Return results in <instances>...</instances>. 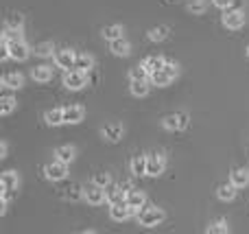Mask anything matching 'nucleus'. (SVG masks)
<instances>
[{
  "label": "nucleus",
  "mask_w": 249,
  "mask_h": 234,
  "mask_svg": "<svg viewBox=\"0 0 249 234\" xmlns=\"http://www.w3.org/2000/svg\"><path fill=\"white\" fill-rule=\"evenodd\" d=\"M109 51L116 57H127L129 53H131V44H129L127 39L118 37V39H114V42H109Z\"/></svg>",
  "instance_id": "nucleus-14"
},
{
  "label": "nucleus",
  "mask_w": 249,
  "mask_h": 234,
  "mask_svg": "<svg viewBox=\"0 0 249 234\" xmlns=\"http://www.w3.org/2000/svg\"><path fill=\"white\" fill-rule=\"evenodd\" d=\"M208 9V4L203 2V0H195V2L188 4V11L193 13V16H199V13H203Z\"/></svg>",
  "instance_id": "nucleus-36"
},
{
  "label": "nucleus",
  "mask_w": 249,
  "mask_h": 234,
  "mask_svg": "<svg viewBox=\"0 0 249 234\" xmlns=\"http://www.w3.org/2000/svg\"><path fill=\"white\" fill-rule=\"evenodd\" d=\"M74 68L83 70V72H90V70L94 68V57L88 55V53H83V55H77V61H74Z\"/></svg>",
  "instance_id": "nucleus-24"
},
{
  "label": "nucleus",
  "mask_w": 249,
  "mask_h": 234,
  "mask_svg": "<svg viewBox=\"0 0 249 234\" xmlns=\"http://www.w3.org/2000/svg\"><path fill=\"white\" fill-rule=\"evenodd\" d=\"M151 77V74L149 72H146V68H144V66H136V68H131V70H129V79H149Z\"/></svg>",
  "instance_id": "nucleus-35"
},
{
  "label": "nucleus",
  "mask_w": 249,
  "mask_h": 234,
  "mask_svg": "<svg viewBox=\"0 0 249 234\" xmlns=\"http://www.w3.org/2000/svg\"><path fill=\"white\" fill-rule=\"evenodd\" d=\"M0 114H2V116H9V114L13 112V109H16V105H18V101L13 99V96H2V101H0Z\"/></svg>",
  "instance_id": "nucleus-30"
},
{
  "label": "nucleus",
  "mask_w": 249,
  "mask_h": 234,
  "mask_svg": "<svg viewBox=\"0 0 249 234\" xmlns=\"http://www.w3.org/2000/svg\"><path fill=\"white\" fill-rule=\"evenodd\" d=\"M64 86L68 88V90H81V88L88 86V74L79 68L68 70V72L64 74Z\"/></svg>",
  "instance_id": "nucleus-3"
},
{
  "label": "nucleus",
  "mask_w": 249,
  "mask_h": 234,
  "mask_svg": "<svg viewBox=\"0 0 249 234\" xmlns=\"http://www.w3.org/2000/svg\"><path fill=\"white\" fill-rule=\"evenodd\" d=\"M7 143H2V144H0V158H7Z\"/></svg>",
  "instance_id": "nucleus-39"
},
{
  "label": "nucleus",
  "mask_w": 249,
  "mask_h": 234,
  "mask_svg": "<svg viewBox=\"0 0 249 234\" xmlns=\"http://www.w3.org/2000/svg\"><path fill=\"white\" fill-rule=\"evenodd\" d=\"M206 232H208V234H210V232L228 234V232H230V226H228V221H225V219H219V221L210 223V226H208V228H206Z\"/></svg>",
  "instance_id": "nucleus-32"
},
{
  "label": "nucleus",
  "mask_w": 249,
  "mask_h": 234,
  "mask_svg": "<svg viewBox=\"0 0 249 234\" xmlns=\"http://www.w3.org/2000/svg\"><path fill=\"white\" fill-rule=\"evenodd\" d=\"M230 182L236 188H245L249 184V171L247 169H234L232 175H230Z\"/></svg>",
  "instance_id": "nucleus-16"
},
{
  "label": "nucleus",
  "mask_w": 249,
  "mask_h": 234,
  "mask_svg": "<svg viewBox=\"0 0 249 234\" xmlns=\"http://www.w3.org/2000/svg\"><path fill=\"white\" fill-rule=\"evenodd\" d=\"M44 173H46V178L53 180V182H61V180H66V175H68V164L61 160H55V162H51V164H46Z\"/></svg>",
  "instance_id": "nucleus-7"
},
{
  "label": "nucleus",
  "mask_w": 249,
  "mask_h": 234,
  "mask_svg": "<svg viewBox=\"0 0 249 234\" xmlns=\"http://www.w3.org/2000/svg\"><path fill=\"white\" fill-rule=\"evenodd\" d=\"M245 24V11L243 9H225L223 13V26H228V29H241V26Z\"/></svg>",
  "instance_id": "nucleus-6"
},
{
  "label": "nucleus",
  "mask_w": 249,
  "mask_h": 234,
  "mask_svg": "<svg viewBox=\"0 0 249 234\" xmlns=\"http://www.w3.org/2000/svg\"><path fill=\"white\" fill-rule=\"evenodd\" d=\"M214 2V7H219V9H230L234 4V0H212Z\"/></svg>",
  "instance_id": "nucleus-38"
},
{
  "label": "nucleus",
  "mask_w": 249,
  "mask_h": 234,
  "mask_svg": "<svg viewBox=\"0 0 249 234\" xmlns=\"http://www.w3.org/2000/svg\"><path fill=\"white\" fill-rule=\"evenodd\" d=\"M92 182H94V184H99V186H105V188H107L112 180H109V173H105V171H101V173H94V178H92Z\"/></svg>",
  "instance_id": "nucleus-37"
},
{
  "label": "nucleus",
  "mask_w": 249,
  "mask_h": 234,
  "mask_svg": "<svg viewBox=\"0 0 249 234\" xmlns=\"http://www.w3.org/2000/svg\"><path fill=\"white\" fill-rule=\"evenodd\" d=\"M44 118H46V123L51 127H57V125H61V123H64V109H61V108H53V109H48Z\"/></svg>",
  "instance_id": "nucleus-25"
},
{
  "label": "nucleus",
  "mask_w": 249,
  "mask_h": 234,
  "mask_svg": "<svg viewBox=\"0 0 249 234\" xmlns=\"http://www.w3.org/2000/svg\"><path fill=\"white\" fill-rule=\"evenodd\" d=\"M74 61H77V53L72 51V48H61V51L55 53V64L59 66V68H74Z\"/></svg>",
  "instance_id": "nucleus-12"
},
{
  "label": "nucleus",
  "mask_w": 249,
  "mask_h": 234,
  "mask_svg": "<svg viewBox=\"0 0 249 234\" xmlns=\"http://www.w3.org/2000/svg\"><path fill=\"white\" fill-rule=\"evenodd\" d=\"M86 118V109L81 105H70V108L64 109V123H70V125H77Z\"/></svg>",
  "instance_id": "nucleus-13"
},
{
  "label": "nucleus",
  "mask_w": 249,
  "mask_h": 234,
  "mask_svg": "<svg viewBox=\"0 0 249 234\" xmlns=\"http://www.w3.org/2000/svg\"><path fill=\"white\" fill-rule=\"evenodd\" d=\"M31 77L39 83H46V81H51V77H53V68H48V66H35Z\"/></svg>",
  "instance_id": "nucleus-23"
},
{
  "label": "nucleus",
  "mask_w": 249,
  "mask_h": 234,
  "mask_svg": "<svg viewBox=\"0 0 249 234\" xmlns=\"http://www.w3.org/2000/svg\"><path fill=\"white\" fill-rule=\"evenodd\" d=\"M190 123L188 114L186 112H177V114H168L166 118H164V127H166L168 131H181L186 129Z\"/></svg>",
  "instance_id": "nucleus-5"
},
{
  "label": "nucleus",
  "mask_w": 249,
  "mask_h": 234,
  "mask_svg": "<svg viewBox=\"0 0 249 234\" xmlns=\"http://www.w3.org/2000/svg\"><path fill=\"white\" fill-rule=\"evenodd\" d=\"M129 169L133 175H146V156H133V160L129 162Z\"/></svg>",
  "instance_id": "nucleus-22"
},
{
  "label": "nucleus",
  "mask_w": 249,
  "mask_h": 234,
  "mask_svg": "<svg viewBox=\"0 0 249 234\" xmlns=\"http://www.w3.org/2000/svg\"><path fill=\"white\" fill-rule=\"evenodd\" d=\"M55 156H57V160H61V162H66V164H70V162L74 160V156H77V151H74V147L66 144V147H59V149H57Z\"/></svg>",
  "instance_id": "nucleus-27"
},
{
  "label": "nucleus",
  "mask_w": 249,
  "mask_h": 234,
  "mask_svg": "<svg viewBox=\"0 0 249 234\" xmlns=\"http://www.w3.org/2000/svg\"><path fill=\"white\" fill-rule=\"evenodd\" d=\"M53 51H55L53 42H44V44H39V46H35V55L37 57H51Z\"/></svg>",
  "instance_id": "nucleus-34"
},
{
  "label": "nucleus",
  "mask_w": 249,
  "mask_h": 234,
  "mask_svg": "<svg viewBox=\"0 0 249 234\" xmlns=\"http://www.w3.org/2000/svg\"><path fill=\"white\" fill-rule=\"evenodd\" d=\"M103 37L107 39V42H114V39L123 37V26L114 24V26H105L103 29Z\"/></svg>",
  "instance_id": "nucleus-29"
},
{
  "label": "nucleus",
  "mask_w": 249,
  "mask_h": 234,
  "mask_svg": "<svg viewBox=\"0 0 249 234\" xmlns=\"http://www.w3.org/2000/svg\"><path fill=\"white\" fill-rule=\"evenodd\" d=\"M2 86L9 88V90H20V88L24 86V79H22V74H18V72H9L2 77Z\"/></svg>",
  "instance_id": "nucleus-19"
},
{
  "label": "nucleus",
  "mask_w": 249,
  "mask_h": 234,
  "mask_svg": "<svg viewBox=\"0 0 249 234\" xmlns=\"http://www.w3.org/2000/svg\"><path fill=\"white\" fill-rule=\"evenodd\" d=\"M144 201H146V195L142 191H136V188H133V191L127 193V204L133 206V208H142Z\"/></svg>",
  "instance_id": "nucleus-26"
},
{
  "label": "nucleus",
  "mask_w": 249,
  "mask_h": 234,
  "mask_svg": "<svg viewBox=\"0 0 249 234\" xmlns=\"http://www.w3.org/2000/svg\"><path fill=\"white\" fill-rule=\"evenodd\" d=\"M164 64H166V59H162L160 55H149L144 61H142V66L146 68V72H149V74H153L155 70L164 68Z\"/></svg>",
  "instance_id": "nucleus-20"
},
{
  "label": "nucleus",
  "mask_w": 249,
  "mask_h": 234,
  "mask_svg": "<svg viewBox=\"0 0 249 234\" xmlns=\"http://www.w3.org/2000/svg\"><path fill=\"white\" fill-rule=\"evenodd\" d=\"M66 197H68L70 201H79L81 197H86V188L79 186V184H70L68 193H66Z\"/></svg>",
  "instance_id": "nucleus-31"
},
{
  "label": "nucleus",
  "mask_w": 249,
  "mask_h": 234,
  "mask_svg": "<svg viewBox=\"0 0 249 234\" xmlns=\"http://www.w3.org/2000/svg\"><path fill=\"white\" fill-rule=\"evenodd\" d=\"M123 125H118V123H112V125H105L103 127V138L109 140V143H118V140L123 138Z\"/></svg>",
  "instance_id": "nucleus-15"
},
{
  "label": "nucleus",
  "mask_w": 249,
  "mask_h": 234,
  "mask_svg": "<svg viewBox=\"0 0 249 234\" xmlns=\"http://www.w3.org/2000/svg\"><path fill=\"white\" fill-rule=\"evenodd\" d=\"M4 24H7V29H18V31H20L22 24H24V18H22L20 13H11V16L7 18V22H4Z\"/></svg>",
  "instance_id": "nucleus-33"
},
{
  "label": "nucleus",
  "mask_w": 249,
  "mask_h": 234,
  "mask_svg": "<svg viewBox=\"0 0 249 234\" xmlns=\"http://www.w3.org/2000/svg\"><path fill=\"white\" fill-rule=\"evenodd\" d=\"M86 199L92 206H101L103 201H107V191H105V186H99V184L86 186Z\"/></svg>",
  "instance_id": "nucleus-9"
},
{
  "label": "nucleus",
  "mask_w": 249,
  "mask_h": 234,
  "mask_svg": "<svg viewBox=\"0 0 249 234\" xmlns=\"http://www.w3.org/2000/svg\"><path fill=\"white\" fill-rule=\"evenodd\" d=\"M168 37V26H153L149 31V39L151 42H162V39Z\"/></svg>",
  "instance_id": "nucleus-28"
},
{
  "label": "nucleus",
  "mask_w": 249,
  "mask_h": 234,
  "mask_svg": "<svg viewBox=\"0 0 249 234\" xmlns=\"http://www.w3.org/2000/svg\"><path fill=\"white\" fill-rule=\"evenodd\" d=\"M136 213H138V208L129 206V204H127V199L109 206V217H112L114 221H127V219H129V217H133Z\"/></svg>",
  "instance_id": "nucleus-4"
},
{
  "label": "nucleus",
  "mask_w": 249,
  "mask_h": 234,
  "mask_svg": "<svg viewBox=\"0 0 249 234\" xmlns=\"http://www.w3.org/2000/svg\"><path fill=\"white\" fill-rule=\"evenodd\" d=\"M166 219L162 208H144L142 213H138V223L144 228H153V226H160V223Z\"/></svg>",
  "instance_id": "nucleus-2"
},
{
  "label": "nucleus",
  "mask_w": 249,
  "mask_h": 234,
  "mask_svg": "<svg viewBox=\"0 0 249 234\" xmlns=\"http://www.w3.org/2000/svg\"><path fill=\"white\" fill-rule=\"evenodd\" d=\"M179 74V68H177V64H173V61H166L164 64V68H160V70H155L153 74H151V81L155 83L158 88H164V86H168V83L173 81V79Z\"/></svg>",
  "instance_id": "nucleus-1"
},
{
  "label": "nucleus",
  "mask_w": 249,
  "mask_h": 234,
  "mask_svg": "<svg viewBox=\"0 0 249 234\" xmlns=\"http://www.w3.org/2000/svg\"><path fill=\"white\" fill-rule=\"evenodd\" d=\"M129 90L133 96H146L149 94V83H146V79H131Z\"/></svg>",
  "instance_id": "nucleus-21"
},
{
  "label": "nucleus",
  "mask_w": 249,
  "mask_h": 234,
  "mask_svg": "<svg viewBox=\"0 0 249 234\" xmlns=\"http://www.w3.org/2000/svg\"><path fill=\"white\" fill-rule=\"evenodd\" d=\"M18 173L16 171H4L2 178H0V184H2V199H9L11 197V193L18 188Z\"/></svg>",
  "instance_id": "nucleus-10"
},
{
  "label": "nucleus",
  "mask_w": 249,
  "mask_h": 234,
  "mask_svg": "<svg viewBox=\"0 0 249 234\" xmlns=\"http://www.w3.org/2000/svg\"><path fill=\"white\" fill-rule=\"evenodd\" d=\"M247 57H249V48H247Z\"/></svg>",
  "instance_id": "nucleus-41"
},
{
  "label": "nucleus",
  "mask_w": 249,
  "mask_h": 234,
  "mask_svg": "<svg viewBox=\"0 0 249 234\" xmlns=\"http://www.w3.org/2000/svg\"><path fill=\"white\" fill-rule=\"evenodd\" d=\"M127 199V191L121 186V184H116V186H109L107 188V204H118V201H124Z\"/></svg>",
  "instance_id": "nucleus-17"
},
{
  "label": "nucleus",
  "mask_w": 249,
  "mask_h": 234,
  "mask_svg": "<svg viewBox=\"0 0 249 234\" xmlns=\"http://www.w3.org/2000/svg\"><path fill=\"white\" fill-rule=\"evenodd\" d=\"M216 197H219L221 201H232L234 197H236V186H234L232 182L230 184H219V188H216Z\"/></svg>",
  "instance_id": "nucleus-18"
},
{
  "label": "nucleus",
  "mask_w": 249,
  "mask_h": 234,
  "mask_svg": "<svg viewBox=\"0 0 249 234\" xmlns=\"http://www.w3.org/2000/svg\"><path fill=\"white\" fill-rule=\"evenodd\" d=\"M9 53H11V59L24 61V59H29L31 48H29V44H26L24 39H13V42L9 44Z\"/></svg>",
  "instance_id": "nucleus-11"
},
{
  "label": "nucleus",
  "mask_w": 249,
  "mask_h": 234,
  "mask_svg": "<svg viewBox=\"0 0 249 234\" xmlns=\"http://www.w3.org/2000/svg\"><path fill=\"white\" fill-rule=\"evenodd\" d=\"M243 7H245V0H234L232 9H243Z\"/></svg>",
  "instance_id": "nucleus-40"
},
{
  "label": "nucleus",
  "mask_w": 249,
  "mask_h": 234,
  "mask_svg": "<svg viewBox=\"0 0 249 234\" xmlns=\"http://www.w3.org/2000/svg\"><path fill=\"white\" fill-rule=\"evenodd\" d=\"M164 166H166V160H164L162 153H151V156H146V175L158 178V175L164 173Z\"/></svg>",
  "instance_id": "nucleus-8"
}]
</instances>
